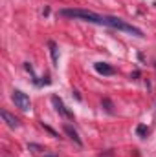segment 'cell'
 <instances>
[{
	"label": "cell",
	"instance_id": "8",
	"mask_svg": "<svg viewBox=\"0 0 156 157\" xmlns=\"http://www.w3.org/2000/svg\"><path fill=\"white\" fill-rule=\"evenodd\" d=\"M48 46H50V53H51V60H53V64L57 66V62H59V48H57V44L55 42H48Z\"/></svg>",
	"mask_w": 156,
	"mask_h": 157
},
{
	"label": "cell",
	"instance_id": "11",
	"mask_svg": "<svg viewBox=\"0 0 156 157\" xmlns=\"http://www.w3.org/2000/svg\"><path fill=\"white\" fill-rule=\"evenodd\" d=\"M42 128H44V130H46V132H50V133H51V135H53V137H57V133H55V132H53V130H51V128H50V126H46V124H44V122H42Z\"/></svg>",
	"mask_w": 156,
	"mask_h": 157
},
{
	"label": "cell",
	"instance_id": "10",
	"mask_svg": "<svg viewBox=\"0 0 156 157\" xmlns=\"http://www.w3.org/2000/svg\"><path fill=\"white\" fill-rule=\"evenodd\" d=\"M136 133H138L140 137H147V133H149V128H147V126H143V124H140V126L136 128Z\"/></svg>",
	"mask_w": 156,
	"mask_h": 157
},
{
	"label": "cell",
	"instance_id": "6",
	"mask_svg": "<svg viewBox=\"0 0 156 157\" xmlns=\"http://www.w3.org/2000/svg\"><path fill=\"white\" fill-rule=\"evenodd\" d=\"M0 115H2V119L6 121V124H7L9 128H18V126H20V122H18V119H17V117H13V115H11L9 112H6V110H2V112H0Z\"/></svg>",
	"mask_w": 156,
	"mask_h": 157
},
{
	"label": "cell",
	"instance_id": "2",
	"mask_svg": "<svg viewBox=\"0 0 156 157\" xmlns=\"http://www.w3.org/2000/svg\"><path fill=\"white\" fill-rule=\"evenodd\" d=\"M105 20H107V26H110V28H114V29L127 31V33H130V35H134V37H143L142 29L134 28L132 24H127V22L121 20V18H116V17H105Z\"/></svg>",
	"mask_w": 156,
	"mask_h": 157
},
{
	"label": "cell",
	"instance_id": "4",
	"mask_svg": "<svg viewBox=\"0 0 156 157\" xmlns=\"http://www.w3.org/2000/svg\"><path fill=\"white\" fill-rule=\"evenodd\" d=\"M51 104L55 106V110H57V112H59V113H61L63 117H66V119H74V113H70V112L66 110V106L63 104V101H61V99H59L57 95H53V97H51Z\"/></svg>",
	"mask_w": 156,
	"mask_h": 157
},
{
	"label": "cell",
	"instance_id": "1",
	"mask_svg": "<svg viewBox=\"0 0 156 157\" xmlns=\"http://www.w3.org/2000/svg\"><path fill=\"white\" fill-rule=\"evenodd\" d=\"M61 17H68V18H81V20H86V22H92V24H99V26H107V20L105 17H99L88 9H61L59 11Z\"/></svg>",
	"mask_w": 156,
	"mask_h": 157
},
{
	"label": "cell",
	"instance_id": "9",
	"mask_svg": "<svg viewBox=\"0 0 156 157\" xmlns=\"http://www.w3.org/2000/svg\"><path fill=\"white\" fill-rule=\"evenodd\" d=\"M101 104H103V108H105V112H107V113H110V115L114 113V104H112L109 99H103V101H101Z\"/></svg>",
	"mask_w": 156,
	"mask_h": 157
},
{
	"label": "cell",
	"instance_id": "12",
	"mask_svg": "<svg viewBox=\"0 0 156 157\" xmlns=\"http://www.w3.org/2000/svg\"><path fill=\"white\" fill-rule=\"evenodd\" d=\"M50 157H51V155H50Z\"/></svg>",
	"mask_w": 156,
	"mask_h": 157
},
{
	"label": "cell",
	"instance_id": "5",
	"mask_svg": "<svg viewBox=\"0 0 156 157\" xmlns=\"http://www.w3.org/2000/svg\"><path fill=\"white\" fill-rule=\"evenodd\" d=\"M94 68H96V71L101 73V75H114V68H112L110 64H107V62H96Z\"/></svg>",
	"mask_w": 156,
	"mask_h": 157
},
{
	"label": "cell",
	"instance_id": "7",
	"mask_svg": "<svg viewBox=\"0 0 156 157\" xmlns=\"http://www.w3.org/2000/svg\"><path fill=\"white\" fill-rule=\"evenodd\" d=\"M64 133H66V135H68V137H70V139L77 144V146H83V141H81L79 133L74 130V128H72V126H70V124H64Z\"/></svg>",
	"mask_w": 156,
	"mask_h": 157
},
{
	"label": "cell",
	"instance_id": "3",
	"mask_svg": "<svg viewBox=\"0 0 156 157\" xmlns=\"http://www.w3.org/2000/svg\"><path fill=\"white\" fill-rule=\"evenodd\" d=\"M11 99H13V102L17 104V108H20L22 112H30V110H31V101H30V97H28L24 91H20V90H13Z\"/></svg>",
	"mask_w": 156,
	"mask_h": 157
}]
</instances>
